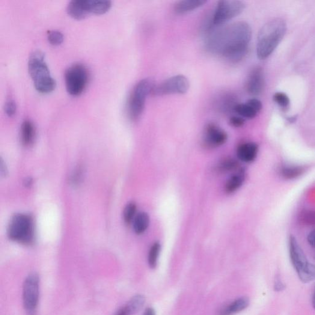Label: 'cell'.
Wrapping results in <instances>:
<instances>
[{
	"label": "cell",
	"instance_id": "6da1fadb",
	"mask_svg": "<svg viewBox=\"0 0 315 315\" xmlns=\"http://www.w3.org/2000/svg\"><path fill=\"white\" fill-rule=\"evenodd\" d=\"M206 34L205 46L212 54L231 63H238L247 55L252 37V29L248 23L234 22L214 28Z\"/></svg>",
	"mask_w": 315,
	"mask_h": 315
},
{
	"label": "cell",
	"instance_id": "7a4b0ae2",
	"mask_svg": "<svg viewBox=\"0 0 315 315\" xmlns=\"http://www.w3.org/2000/svg\"><path fill=\"white\" fill-rule=\"evenodd\" d=\"M286 23L281 19L270 20L258 33L257 56L260 60L268 58L280 43L286 32Z\"/></svg>",
	"mask_w": 315,
	"mask_h": 315
},
{
	"label": "cell",
	"instance_id": "3957f363",
	"mask_svg": "<svg viewBox=\"0 0 315 315\" xmlns=\"http://www.w3.org/2000/svg\"><path fill=\"white\" fill-rule=\"evenodd\" d=\"M29 71L34 81L35 88L38 92L49 93L55 90L56 83L50 76L42 52L36 50L31 55L29 61Z\"/></svg>",
	"mask_w": 315,
	"mask_h": 315
},
{
	"label": "cell",
	"instance_id": "277c9868",
	"mask_svg": "<svg viewBox=\"0 0 315 315\" xmlns=\"http://www.w3.org/2000/svg\"><path fill=\"white\" fill-rule=\"evenodd\" d=\"M289 252L291 263L302 283H309L315 279V266L309 262L295 237L290 236Z\"/></svg>",
	"mask_w": 315,
	"mask_h": 315
},
{
	"label": "cell",
	"instance_id": "5b68a950",
	"mask_svg": "<svg viewBox=\"0 0 315 315\" xmlns=\"http://www.w3.org/2000/svg\"><path fill=\"white\" fill-rule=\"evenodd\" d=\"M156 84L151 78H145L135 86L129 99V117L132 121L138 120L144 112L145 100L152 91Z\"/></svg>",
	"mask_w": 315,
	"mask_h": 315
},
{
	"label": "cell",
	"instance_id": "8992f818",
	"mask_svg": "<svg viewBox=\"0 0 315 315\" xmlns=\"http://www.w3.org/2000/svg\"><path fill=\"white\" fill-rule=\"evenodd\" d=\"M34 222L31 217L25 215L15 216L8 228L10 239L20 243H31L34 239Z\"/></svg>",
	"mask_w": 315,
	"mask_h": 315
},
{
	"label": "cell",
	"instance_id": "52a82bcc",
	"mask_svg": "<svg viewBox=\"0 0 315 315\" xmlns=\"http://www.w3.org/2000/svg\"><path fill=\"white\" fill-rule=\"evenodd\" d=\"M89 80L87 68L81 64H73L65 73V86L68 93L77 96L85 90Z\"/></svg>",
	"mask_w": 315,
	"mask_h": 315
},
{
	"label": "cell",
	"instance_id": "ba28073f",
	"mask_svg": "<svg viewBox=\"0 0 315 315\" xmlns=\"http://www.w3.org/2000/svg\"><path fill=\"white\" fill-rule=\"evenodd\" d=\"M246 5L237 0H223L218 2L212 17L214 28L225 24L231 19L239 16L245 10Z\"/></svg>",
	"mask_w": 315,
	"mask_h": 315
},
{
	"label": "cell",
	"instance_id": "9c48e42d",
	"mask_svg": "<svg viewBox=\"0 0 315 315\" xmlns=\"http://www.w3.org/2000/svg\"><path fill=\"white\" fill-rule=\"evenodd\" d=\"M39 277L36 273H31L25 279L23 286V302L29 315L36 314L39 301Z\"/></svg>",
	"mask_w": 315,
	"mask_h": 315
},
{
	"label": "cell",
	"instance_id": "30bf717a",
	"mask_svg": "<svg viewBox=\"0 0 315 315\" xmlns=\"http://www.w3.org/2000/svg\"><path fill=\"white\" fill-rule=\"evenodd\" d=\"M190 83L186 76L178 75L171 77L154 86L152 94L154 96L170 94H183L187 93Z\"/></svg>",
	"mask_w": 315,
	"mask_h": 315
},
{
	"label": "cell",
	"instance_id": "8fae6325",
	"mask_svg": "<svg viewBox=\"0 0 315 315\" xmlns=\"http://www.w3.org/2000/svg\"><path fill=\"white\" fill-rule=\"evenodd\" d=\"M228 136L224 130L216 124L209 123L205 127L203 141L209 147H218L225 144Z\"/></svg>",
	"mask_w": 315,
	"mask_h": 315
},
{
	"label": "cell",
	"instance_id": "7c38bea8",
	"mask_svg": "<svg viewBox=\"0 0 315 315\" xmlns=\"http://www.w3.org/2000/svg\"><path fill=\"white\" fill-rule=\"evenodd\" d=\"M264 88V75L262 68L257 67L251 71L246 82V90L252 95H258Z\"/></svg>",
	"mask_w": 315,
	"mask_h": 315
},
{
	"label": "cell",
	"instance_id": "4fadbf2b",
	"mask_svg": "<svg viewBox=\"0 0 315 315\" xmlns=\"http://www.w3.org/2000/svg\"><path fill=\"white\" fill-rule=\"evenodd\" d=\"M216 106L217 109L221 113L227 114L233 111L237 106V96L233 93H223L216 98Z\"/></svg>",
	"mask_w": 315,
	"mask_h": 315
},
{
	"label": "cell",
	"instance_id": "5bb4252c",
	"mask_svg": "<svg viewBox=\"0 0 315 315\" xmlns=\"http://www.w3.org/2000/svg\"><path fill=\"white\" fill-rule=\"evenodd\" d=\"M258 151L257 144L254 142L240 145L237 149V155L239 159L245 163H251L256 159Z\"/></svg>",
	"mask_w": 315,
	"mask_h": 315
},
{
	"label": "cell",
	"instance_id": "9a60e30c",
	"mask_svg": "<svg viewBox=\"0 0 315 315\" xmlns=\"http://www.w3.org/2000/svg\"><path fill=\"white\" fill-rule=\"evenodd\" d=\"M85 8L89 14H102L112 7V2L108 0H84Z\"/></svg>",
	"mask_w": 315,
	"mask_h": 315
},
{
	"label": "cell",
	"instance_id": "2e32d148",
	"mask_svg": "<svg viewBox=\"0 0 315 315\" xmlns=\"http://www.w3.org/2000/svg\"><path fill=\"white\" fill-rule=\"evenodd\" d=\"M249 305L247 297H242L234 300L224 308L222 309L220 315H234L245 310Z\"/></svg>",
	"mask_w": 315,
	"mask_h": 315
},
{
	"label": "cell",
	"instance_id": "e0dca14e",
	"mask_svg": "<svg viewBox=\"0 0 315 315\" xmlns=\"http://www.w3.org/2000/svg\"><path fill=\"white\" fill-rule=\"evenodd\" d=\"M206 3L204 0H183L177 3L174 11L178 14H186L203 7Z\"/></svg>",
	"mask_w": 315,
	"mask_h": 315
},
{
	"label": "cell",
	"instance_id": "ac0fdd59",
	"mask_svg": "<svg viewBox=\"0 0 315 315\" xmlns=\"http://www.w3.org/2000/svg\"><path fill=\"white\" fill-rule=\"evenodd\" d=\"M245 172L243 169L233 175L225 184V190L228 194H233L243 186L245 180Z\"/></svg>",
	"mask_w": 315,
	"mask_h": 315
},
{
	"label": "cell",
	"instance_id": "d6986e66",
	"mask_svg": "<svg viewBox=\"0 0 315 315\" xmlns=\"http://www.w3.org/2000/svg\"><path fill=\"white\" fill-rule=\"evenodd\" d=\"M150 224V218L148 214L142 212L137 215L134 220V230L138 234L144 233Z\"/></svg>",
	"mask_w": 315,
	"mask_h": 315
},
{
	"label": "cell",
	"instance_id": "ffe728a7",
	"mask_svg": "<svg viewBox=\"0 0 315 315\" xmlns=\"http://www.w3.org/2000/svg\"><path fill=\"white\" fill-rule=\"evenodd\" d=\"M35 135V129L34 124L30 120L23 122L21 126V140L23 145H31Z\"/></svg>",
	"mask_w": 315,
	"mask_h": 315
},
{
	"label": "cell",
	"instance_id": "44dd1931",
	"mask_svg": "<svg viewBox=\"0 0 315 315\" xmlns=\"http://www.w3.org/2000/svg\"><path fill=\"white\" fill-rule=\"evenodd\" d=\"M67 12L73 18L80 20L88 16L83 9L82 0H73L67 7Z\"/></svg>",
	"mask_w": 315,
	"mask_h": 315
},
{
	"label": "cell",
	"instance_id": "7402d4cb",
	"mask_svg": "<svg viewBox=\"0 0 315 315\" xmlns=\"http://www.w3.org/2000/svg\"><path fill=\"white\" fill-rule=\"evenodd\" d=\"M304 169L302 166L294 165H285L280 169L281 176L287 179H293L301 176Z\"/></svg>",
	"mask_w": 315,
	"mask_h": 315
},
{
	"label": "cell",
	"instance_id": "603a6c76",
	"mask_svg": "<svg viewBox=\"0 0 315 315\" xmlns=\"http://www.w3.org/2000/svg\"><path fill=\"white\" fill-rule=\"evenodd\" d=\"M234 112L244 119H253L258 114L247 102L238 103L234 109Z\"/></svg>",
	"mask_w": 315,
	"mask_h": 315
},
{
	"label": "cell",
	"instance_id": "cb8c5ba5",
	"mask_svg": "<svg viewBox=\"0 0 315 315\" xmlns=\"http://www.w3.org/2000/svg\"><path fill=\"white\" fill-rule=\"evenodd\" d=\"M144 303L145 298L143 296L136 295L130 300L126 307L124 308L129 315L133 314L141 310L143 307Z\"/></svg>",
	"mask_w": 315,
	"mask_h": 315
},
{
	"label": "cell",
	"instance_id": "d4e9b609",
	"mask_svg": "<svg viewBox=\"0 0 315 315\" xmlns=\"http://www.w3.org/2000/svg\"><path fill=\"white\" fill-rule=\"evenodd\" d=\"M161 251V245L159 242L153 244L148 252V261L151 268H155L158 260H159V255Z\"/></svg>",
	"mask_w": 315,
	"mask_h": 315
},
{
	"label": "cell",
	"instance_id": "484cf974",
	"mask_svg": "<svg viewBox=\"0 0 315 315\" xmlns=\"http://www.w3.org/2000/svg\"><path fill=\"white\" fill-rule=\"evenodd\" d=\"M300 221L307 226L315 225V211L305 210L300 214Z\"/></svg>",
	"mask_w": 315,
	"mask_h": 315
},
{
	"label": "cell",
	"instance_id": "4316f807",
	"mask_svg": "<svg viewBox=\"0 0 315 315\" xmlns=\"http://www.w3.org/2000/svg\"><path fill=\"white\" fill-rule=\"evenodd\" d=\"M136 211L137 206L135 203L132 202V203L127 204L123 213L124 220L126 224H129L135 220L136 216Z\"/></svg>",
	"mask_w": 315,
	"mask_h": 315
},
{
	"label": "cell",
	"instance_id": "83f0119b",
	"mask_svg": "<svg viewBox=\"0 0 315 315\" xmlns=\"http://www.w3.org/2000/svg\"><path fill=\"white\" fill-rule=\"evenodd\" d=\"M273 100H275V102L277 103L282 109L284 110V111L289 109L290 100L289 97H288L286 94L281 93V92H278V93H276L274 94Z\"/></svg>",
	"mask_w": 315,
	"mask_h": 315
},
{
	"label": "cell",
	"instance_id": "f1b7e54d",
	"mask_svg": "<svg viewBox=\"0 0 315 315\" xmlns=\"http://www.w3.org/2000/svg\"><path fill=\"white\" fill-rule=\"evenodd\" d=\"M239 166V163L237 160L233 159L225 160L222 162L218 166L219 171L228 172L236 169Z\"/></svg>",
	"mask_w": 315,
	"mask_h": 315
},
{
	"label": "cell",
	"instance_id": "f546056e",
	"mask_svg": "<svg viewBox=\"0 0 315 315\" xmlns=\"http://www.w3.org/2000/svg\"><path fill=\"white\" fill-rule=\"evenodd\" d=\"M47 39L53 45H59L64 41V35L61 32L57 31H49L47 34Z\"/></svg>",
	"mask_w": 315,
	"mask_h": 315
},
{
	"label": "cell",
	"instance_id": "4dcf8cb0",
	"mask_svg": "<svg viewBox=\"0 0 315 315\" xmlns=\"http://www.w3.org/2000/svg\"><path fill=\"white\" fill-rule=\"evenodd\" d=\"M16 104L13 100H8L5 103V112L9 117H13L16 113Z\"/></svg>",
	"mask_w": 315,
	"mask_h": 315
},
{
	"label": "cell",
	"instance_id": "1f68e13d",
	"mask_svg": "<svg viewBox=\"0 0 315 315\" xmlns=\"http://www.w3.org/2000/svg\"><path fill=\"white\" fill-rule=\"evenodd\" d=\"M230 124L234 127H240L245 124V119L240 117V116H233L230 119Z\"/></svg>",
	"mask_w": 315,
	"mask_h": 315
},
{
	"label": "cell",
	"instance_id": "d6a6232c",
	"mask_svg": "<svg viewBox=\"0 0 315 315\" xmlns=\"http://www.w3.org/2000/svg\"><path fill=\"white\" fill-rule=\"evenodd\" d=\"M247 103L257 113H259L261 109H262V103H261L259 100L257 99H251L249 100Z\"/></svg>",
	"mask_w": 315,
	"mask_h": 315
},
{
	"label": "cell",
	"instance_id": "836d02e7",
	"mask_svg": "<svg viewBox=\"0 0 315 315\" xmlns=\"http://www.w3.org/2000/svg\"><path fill=\"white\" fill-rule=\"evenodd\" d=\"M285 289V285L283 282L281 281V279L279 276H277L275 278L274 282V290L277 292H280V291H283Z\"/></svg>",
	"mask_w": 315,
	"mask_h": 315
},
{
	"label": "cell",
	"instance_id": "e575fe53",
	"mask_svg": "<svg viewBox=\"0 0 315 315\" xmlns=\"http://www.w3.org/2000/svg\"><path fill=\"white\" fill-rule=\"evenodd\" d=\"M307 242L311 247L315 248V229L312 230L307 237Z\"/></svg>",
	"mask_w": 315,
	"mask_h": 315
},
{
	"label": "cell",
	"instance_id": "d590c367",
	"mask_svg": "<svg viewBox=\"0 0 315 315\" xmlns=\"http://www.w3.org/2000/svg\"><path fill=\"white\" fill-rule=\"evenodd\" d=\"M143 315H156V314L153 308H148L145 311Z\"/></svg>",
	"mask_w": 315,
	"mask_h": 315
},
{
	"label": "cell",
	"instance_id": "8d00e7d4",
	"mask_svg": "<svg viewBox=\"0 0 315 315\" xmlns=\"http://www.w3.org/2000/svg\"><path fill=\"white\" fill-rule=\"evenodd\" d=\"M117 315H129L128 313H127L125 309L124 308H122L121 310L119 311L118 314Z\"/></svg>",
	"mask_w": 315,
	"mask_h": 315
},
{
	"label": "cell",
	"instance_id": "74e56055",
	"mask_svg": "<svg viewBox=\"0 0 315 315\" xmlns=\"http://www.w3.org/2000/svg\"><path fill=\"white\" fill-rule=\"evenodd\" d=\"M296 119H297V116H294V117L287 118V120L289 121L290 123H293V122L296 120Z\"/></svg>",
	"mask_w": 315,
	"mask_h": 315
},
{
	"label": "cell",
	"instance_id": "f35d334b",
	"mask_svg": "<svg viewBox=\"0 0 315 315\" xmlns=\"http://www.w3.org/2000/svg\"><path fill=\"white\" fill-rule=\"evenodd\" d=\"M312 304H313V307L315 310V291L313 296V300H312Z\"/></svg>",
	"mask_w": 315,
	"mask_h": 315
},
{
	"label": "cell",
	"instance_id": "ab89813d",
	"mask_svg": "<svg viewBox=\"0 0 315 315\" xmlns=\"http://www.w3.org/2000/svg\"><path fill=\"white\" fill-rule=\"evenodd\" d=\"M314 259H315V256H314Z\"/></svg>",
	"mask_w": 315,
	"mask_h": 315
}]
</instances>
